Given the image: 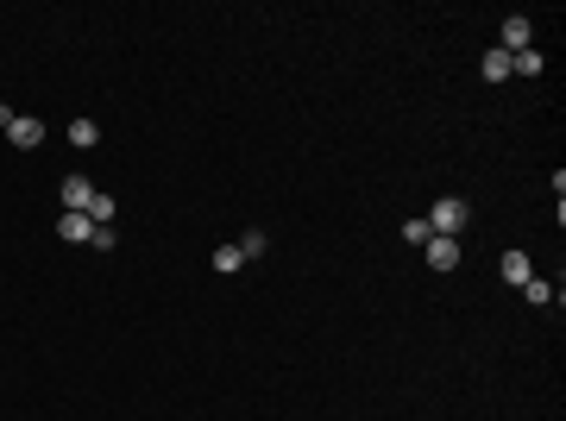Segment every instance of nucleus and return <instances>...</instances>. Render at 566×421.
<instances>
[{"mask_svg": "<svg viewBox=\"0 0 566 421\" xmlns=\"http://www.w3.org/2000/svg\"><path fill=\"white\" fill-rule=\"evenodd\" d=\"M89 221H95V227H107V221H114V195H107V189H95V201H89Z\"/></svg>", "mask_w": 566, "mask_h": 421, "instance_id": "9d476101", "label": "nucleus"}, {"mask_svg": "<svg viewBox=\"0 0 566 421\" xmlns=\"http://www.w3.org/2000/svg\"><path fill=\"white\" fill-rule=\"evenodd\" d=\"M240 264H246V252H240V246H221V252H215V270H221V277H233Z\"/></svg>", "mask_w": 566, "mask_h": 421, "instance_id": "9b49d317", "label": "nucleus"}, {"mask_svg": "<svg viewBox=\"0 0 566 421\" xmlns=\"http://www.w3.org/2000/svg\"><path fill=\"white\" fill-rule=\"evenodd\" d=\"M523 296H529L535 308H547V302H554V284H541V277H529V284H523Z\"/></svg>", "mask_w": 566, "mask_h": 421, "instance_id": "f8f14e48", "label": "nucleus"}, {"mask_svg": "<svg viewBox=\"0 0 566 421\" xmlns=\"http://www.w3.org/2000/svg\"><path fill=\"white\" fill-rule=\"evenodd\" d=\"M478 76H484V82H504V76H510V51L491 44V51H484V63H478Z\"/></svg>", "mask_w": 566, "mask_h": 421, "instance_id": "6e6552de", "label": "nucleus"}, {"mask_svg": "<svg viewBox=\"0 0 566 421\" xmlns=\"http://www.w3.org/2000/svg\"><path fill=\"white\" fill-rule=\"evenodd\" d=\"M466 227H472V207H466L460 195H441V201L428 207V233H435V239H460Z\"/></svg>", "mask_w": 566, "mask_h": 421, "instance_id": "f257e3e1", "label": "nucleus"}, {"mask_svg": "<svg viewBox=\"0 0 566 421\" xmlns=\"http://www.w3.org/2000/svg\"><path fill=\"white\" fill-rule=\"evenodd\" d=\"M13 120H20V113H13V107H7V101H0V132H7V126H13Z\"/></svg>", "mask_w": 566, "mask_h": 421, "instance_id": "2eb2a0df", "label": "nucleus"}, {"mask_svg": "<svg viewBox=\"0 0 566 421\" xmlns=\"http://www.w3.org/2000/svg\"><path fill=\"white\" fill-rule=\"evenodd\" d=\"M435 233H428V221H403V246H428Z\"/></svg>", "mask_w": 566, "mask_h": 421, "instance_id": "ddd939ff", "label": "nucleus"}, {"mask_svg": "<svg viewBox=\"0 0 566 421\" xmlns=\"http://www.w3.org/2000/svg\"><path fill=\"white\" fill-rule=\"evenodd\" d=\"M264 246H271V239H264V233H258V227H252V233H246V239H240V252H246V258H264Z\"/></svg>", "mask_w": 566, "mask_h": 421, "instance_id": "4468645a", "label": "nucleus"}, {"mask_svg": "<svg viewBox=\"0 0 566 421\" xmlns=\"http://www.w3.org/2000/svg\"><path fill=\"white\" fill-rule=\"evenodd\" d=\"M529 38H535V26H529L523 13H510V19H504V44H498V51H510V57H516V51H529Z\"/></svg>", "mask_w": 566, "mask_h": 421, "instance_id": "20e7f679", "label": "nucleus"}, {"mask_svg": "<svg viewBox=\"0 0 566 421\" xmlns=\"http://www.w3.org/2000/svg\"><path fill=\"white\" fill-rule=\"evenodd\" d=\"M421 252H428V264H435V270H460V239H428Z\"/></svg>", "mask_w": 566, "mask_h": 421, "instance_id": "423d86ee", "label": "nucleus"}, {"mask_svg": "<svg viewBox=\"0 0 566 421\" xmlns=\"http://www.w3.org/2000/svg\"><path fill=\"white\" fill-rule=\"evenodd\" d=\"M69 145L95 152V145H101V126H95V120H69Z\"/></svg>", "mask_w": 566, "mask_h": 421, "instance_id": "1a4fd4ad", "label": "nucleus"}, {"mask_svg": "<svg viewBox=\"0 0 566 421\" xmlns=\"http://www.w3.org/2000/svg\"><path fill=\"white\" fill-rule=\"evenodd\" d=\"M89 201H95L89 176H63V214H89Z\"/></svg>", "mask_w": 566, "mask_h": 421, "instance_id": "7ed1b4c3", "label": "nucleus"}, {"mask_svg": "<svg viewBox=\"0 0 566 421\" xmlns=\"http://www.w3.org/2000/svg\"><path fill=\"white\" fill-rule=\"evenodd\" d=\"M7 138H13L20 152H38V145H44V120H38V113H20V120L7 126Z\"/></svg>", "mask_w": 566, "mask_h": 421, "instance_id": "f03ea898", "label": "nucleus"}, {"mask_svg": "<svg viewBox=\"0 0 566 421\" xmlns=\"http://www.w3.org/2000/svg\"><path fill=\"white\" fill-rule=\"evenodd\" d=\"M57 239H69V246H89V239H95V221H89V214H63V221H57Z\"/></svg>", "mask_w": 566, "mask_h": 421, "instance_id": "39448f33", "label": "nucleus"}, {"mask_svg": "<svg viewBox=\"0 0 566 421\" xmlns=\"http://www.w3.org/2000/svg\"><path fill=\"white\" fill-rule=\"evenodd\" d=\"M498 270H504V284H516V290H523V284H529V277H535V264H529V252H504V264H498Z\"/></svg>", "mask_w": 566, "mask_h": 421, "instance_id": "0eeeda50", "label": "nucleus"}]
</instances>
